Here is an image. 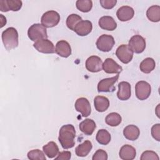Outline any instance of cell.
<instances>
[{
  "mask_svg": "<svg viewBox=\"0 0 160 160\" xmlns=\"http://www.w3.org/2000/svg\"><path fill=\"white\" fill-rule=\"evenodd\" d=\"M75 137L76 130L73 125L66 124L60 128L58 140L63 149H68L74 147Z\"/></svg>",
  "mask_w": 160,
  "mask_h": 160,
  "instance_id": "cell-1",
  "label": "cell"
},
{
  "mask_svg": "<svg viewBox=\"0 0 160 160\" xmlns=\"http://www.w3.org/2000/svg\"><path fill=\"white\" fill-rule=\"evenodd\" d=\"M2 40L7 50H11L17 48L19 42L17 30L13 27L7 28L2 33Z\"/></svg>",
  "mask_w": 160,
  "mask_h": 160,
  "instance_id": "cell-2",
  "label": "cell"
},
{
  "mask_svg": "<svg viewBox=\"0 0 160 160\" xmlns=\"http://www.w3.org/2000/svg\"><path fill=\"white\" fill-rule=\"evenodd\" d=\"M28 36L32 41H38L41 39H47L46 28L42 24H34L31 25L28 31Z\"/></svg>",
  "mask_w": 160,
  "mask_h": 160,
  "instance_id": "cell-3",
  "label": "cell"
},
{
  "mask_svg": "<svg viewBox=\"0 0 160 160\" xmlns=\"http://www.w3.org/2000/svg\"><path fill=\"white\" fill-rule=\"evenodd\" d=\"M60 21L59 14L53 10L48 11L44 12L41 19V24L45 28H52L58 25Z\"/></svg>",
  "mask_w": 160,
  "mask_h": 160,
  "instance_id": "cell-4",
  "label": "cell"
},
{
  "mask_svg": "<svg viewBox=\"0 0 160 160\" xmlns=\"http://www.w3.org/2000/svg\"><path fill=\"white\" fill-rule=\"evenodd\" d=\"M115 44L114 38L111 35L102 34L100 36L96 41L97 48L102 52H109Z\"/></svg>",
  "mask_w": 160,
  "mask_h": 160,
  "instance_id": "cell-5",
  "label": "cell"
},
{
  "mask_svg": "<svg viewBox=\"0 0 160 160\" xmlns=\"http://www.w3.org/2000/svg\"><path fill=\"white\" fill-rule=\"evenodd\" d=\"M136 96L139 100L143 101L148 99L151 92V85L146 81H138L135 86Z\"/></svg>",
  "mask_w": 160,
  "mask_h": 160,
  "instance_id": "cell-6",
  "label": "cell"
},
{
  "mask_svg": "<svg viewBox=\"0 0 160 160\" xmlns=\"http://www.w3.org/2000/svg\"><path fill=\"white\" fill-rule=\"evenodd\" d=\"M128 46L133 52L137 54L141 53L146 48L145 39L139 34L134 35L129 41Z\"/></svg>",
  "mask_w": 160,
  "mask_h": 160,
  "instance_id": "cell-7",
  "label": "cell"
},
{
  "mask_svg": "<svg viewBox=\"0 0 160 160\" xmlns=\"http://www.w3.org/2000/svg\"><path fill=\"white\" fill-rule=\"evenodd\" d=\"M119 74L114 77L105 78L101 80L98 84V91L99 92H113L116 88L114 86L115 82L119 78Z\"/></svg>",
  "mask_w": 160,
  "mask_h": 160,
  "instance_id": "cell-8",
  "label": "cell"
},
{
  "mask_svg": "<svg viewBox=\"0 0 160 160\" xmlns=\"http://www.w3.org/2000/svg\"><path fill=\"white\" fill-rule=\"evenodd\" d=\"M116 55L122 63L128 64L133 58V52L128 44H121L117 48Z\"/></svg>",
  "mask_w": 160,
  "mask_h": 160,
  "instance_id": "cell-9",
  "label": "cell"
},
{
  "mask_svg": "<svg viewBox=\"0 0 160 160\" xmlns=\"http://www.w3.org/2000/svg\"><path fill=\"white\" fill-rule=\"evenodd\" d=\"M34 48L39 52L44 54H52L55 52V48L53 43L48 39L39 40L33 44Z\"/></svg>",
  "mask_w": 160,
  "mask_h": 160,
  "instance_id": "cell-10",
  "label": "cell"
},
{
  "mask_svg": "<svg viewBox=\"0 0 160 160\" xmlns=\"http://www.w3.org/2000/svg\"><path fill=\"white\" fill-rule=\"evenodd\" d=\"M85 65L87 70L92 72H99L102 69V61L101 59L97 56L89 57L86 61Z\"/></svg>",
  "mask_w": 160,
  "mask_h": 160,
  "instance_id": "cell-11",
  "label": "cell"
},
{
  "mask_svg": "<svg viewBox=\"0 0 160 160\" xmlns=\"http://www.w3.org/2000/svg\"><path fill=\"white\" fill-rule=\"evenodd\" d=\"M74 107L76 110L82 114V117H88L91 114V104L85 98H78L75 102Z\"/></svg>",
  "mask_w": 160,
  "mask_h": 160,
  "instance_id": "cell-12",
  "label": "cell"
},
{
  "mask_svg": "<svg viewBox=\"0 0 160 160\" xmlns=\"http://www.w3.org/2000/svg\"><path fill=\"white\" fill-rule=\"evenodd\" d=\"M22 5V2L20 0H1L0 10L2 12L18 11L20 10Z\"/></svg>",
  "mask_w": 160,
  "mask_h": 160,
  "instance_id": "cell-13",
  "label": "cell"
},
{
  "mask_svg": "<svg viewBox=\"0 0 160 160\" xmlns=\"http://www.w3.org/2000/svg\"><path fill=\"white\" fill-rule=\"evenodd\" d=\"M92 29V22L89 20H82L79 22L74 28V31L80 36H85L89 34Z\"/></svg>",
  "mask_w": 160,
  "mask_h": 160,
  "instance_id": "cell-14",
  "label": "cell"
},
{
  "mask_svg": "<svg viewBox=\"0 0 160 160\" xmlns=\"http://www.w3.org/2000/svg\"><path fill=\"white\" fill-rule=\"evenodd\" d=\"M131 95V88L128 82L122 81L118 84L117 96L122 101H126L130 98Z\"/></svg>",
  "mask_w": 160,
  "mask_h": 160,
  "instance_id": "cell-15",
  "label": "cell"
},
{
  "mask_svg": "<svg viewBox=\"0 0 160 160\" xmlns=\"http://www.w3.org/2000/svg\"><path fill=\"white\" fill-rule=\"evenodd\" d=\"M102 69L108 74H119L122 71V68L112 58H107L102 64Z\"/></svg>",
  "mask_w": 160,
  "mask_h": 160,
  "instance_id": "cell-16",
  "label": "cell"
},
{
  "mask_svg": "<svg viewBox=\"0 0 160 160\" xmlns=\"http://www.w3.org/2000/svg\"><path fill=\"white\" fill-rule=\"evenodd\" d=\"M55 52L59 56L66 58L71 54V48L68 42L64 40H61L56 44Z\"/></svg>",
  "mask_w": 160,
  "mask_h": 160,
  "instance_id": "cell-17",
  "label": "cell"
},
{
  "mask_svg": "<svg viewBox=\"0 0 160 160\" xmlns=\"http://www.w3.org/2000/svg\"><path fill=\"white\" fill-rule=\"evenodd\" d=\"M134 14V9L128 6H121L116 12L118 18L121 21H127L133 18Z\"/></svg>",
  "mask_w": 160,
  "mask_h": 160,
  "instance_id": "cell-18",
  "label": "cell"
},
{
  "mask_svg": "<svg viewBox=\"0 0 160 160\" xmlns=\"http://www.w3.org/2000/svg\"><path fill=\"white\" fill-rule=\"evenodd\" d=\"M119 157L123 160H132L136 156V149L131 145L125 144L119 150Z\"/></svg>",
  "mask_w": 160,
  "mask_h": 160,
  "instance_id": "cell-19",
  "label": "cell"
},
{
  "mask_svg": "<svg viewBox=\"0 0 160 160\" xmlns=\"http://www.w3.org/2000/svg\"><path fill=\"white\" fill-rule=\"evenodd\" d=\"M99 27L105 30L114 31L117 28V23L112 17L104 16L101 17L98 21Z\"/></svg>",
  "mask_w": 160,
  "mask_h": 160,
  "instance_id": "cell-20",
  "label": "cell"
},
{
  "mask_svg": "<svg viewBox=\"0 0 160 160\" xmlns=\"http://www.w3.org/2000/svg\"><path fill=\"white\" fill-rule=\"evenodd\" d=\"M140 134L139 129L135 125L130 124L124 128L123 130L124 136L128 140L135 141L136 140Z\"/></svg>",
  "mask_w": 160,
  "mask_h": 160,
  "instance_id": "cell-21",
  "label": "cell"
},
{
  "mask_svg": "<svg viewBox=\"0 0 160 160\" xmlns=\"http://www.w3.org/2000/svg\"><path fill=\"white\" fill-rule=\"evenodd\" d=\"M79 129L85 135L91 136L94 131L96 125L95 122L91 119H86L81 122H80L79 126Z\"/></svg>",
  "mask_w": 160,
  "mask_h": 160,
  "instance_id": "cell-22",
  "label": "cell"
},
{
  "mask_svg": "<svg viewBox=\"0 0 160 160\" xmlns=\"http://www.w3.org/2000/svg\"><path fill=\"white\" fill-rule=\"evenodd\" d=\"M94 104L97 111L102 112L106 111L109 106V99L102 96H97L94 99Z\"/></svg>",
  "mask_w": 160,
  "mask_h": 160,
  "instance_id": "cell-23",
  "label": "cell"
},
{
  "mask_svg": "<svg viewBox=\"0 0 160 160\" xmlns=\"http://www.w3.org/2000/svg\"><path fill=\"white\" fill-rule=\"evenodd\" d=\"M92 148V145L91 142L89 140H86L76 148V154L79 157H85L90 152Z\"/></svg>",
  "mask_w": 160,
  "mask_h": 160,
  "instance_id": "cell-24",
  "label": "cell"
},
{
  "mask_svg": "<svg viewBox=\"0 0 160 160\" xmlns=\"http://www.w3.org/2000/svg\"><path fill=\"white\" fill-rule=\"evenodd\" d=\"M42 150L49 158H54L58 156L59 153V148L53 141H50L47 144L44 145L42 147Z\"/></svg>",
  "mask_w": 160,
  "mask_h": 160,
  "instance_id": "cell-25",
  "label": "cell"
},
{
  "mask_svg": "<svg viewBox=\"0 0 160 160\" xmlns=\"http://www.w3.org/2000/svg\"><path fill=\"white\" fill-rule=\"evenodd\" d=\"M146 16L149 20L152 22H159L160 21V6L153 5L149 7L146 12Z\"/></svg>",
  "mask_w": 160,
  "mask_h": 160,
  "instance_id": "cell-26",
  "label": "cell"
},
{
  "mask_svg": "<svg viewBox=\"0 0 160 160\" xmlns=\"http://www.w3.org/2000/svg\"><path fill=\"white\" fill-rule=\"evenodd\" d=\"M155 66L156 62L154 60L151 58H147L140 63L139 68L142 72L148 74L154 69Z\"/></svg>",
  "mask_w": 160,
  "mask_h": 160,
  "instance_id": "cell-27",
  "label": "cell"
},
{
  "mask_svg": "<svg viewBox=\"0 0 160 160\" xmlns=\"http://www.w3.org/2000/svg\"><path fill=\"white\" fill-rule=\"evenodd\" d=\"M111 134L106 129H102L98 131L96 136V141L102 145H107L111 141Z\"/></svg>",
  "mask_w": 160,
  "mask_h": 160,
  "instance_id": "cell-28",
  "label": "cell"
},
{
  "mask_svg": "<svg viewBox=\"0 0 160 160\" xmlns=\"http://www.w3.org/2000/svg\"><path fill=\"white\" fill-rule=\"evenodd\" d=\"M122 121V118L117 112H111L107 115L105 118L106 123L110 126H117Z\"/></svg>",
  "mask_w": 160,
  "mask_h": 160,
  "instance_id": "cell-29",
  "label": "cell"
},
{
  "mask_svg": "<svg viewBox=\"0 0 160 160\" xmlns=\"http://www.w3.org/2000/svg\"><path fill=\"white\" fill-rule=\"evenodd\" d=\"M78 10L83 12L90 11L92 8V2L91 0H78L76 2Z\"/></svg>",
  "mask_w": 160,
  "mask_h": 160,
  "instance_id": "cell-30",
  "label": "cell"
},
{
  "mask_svg": "<svg viewBox=\"0 0 160 160\" xmlns=\"http://www.w3.org/2000/svg\"><path fill=\"white\" fill-rule=\"evenodd\" d=\"M82 21L81 17L77 14H71L66 19V25L69 29L74 31L77 24Z\"/></svg>",
  "mask_w": 160,
  "mask_h": 160,
  "instance_id": "cell-31",
  "label": "cell"
},
{
  "mask_svg": "<svg viewBox=\"0 0 160 160\" xmlns=\"http://www.w3.org/2000/svg\"><path fill=\"white\" fill-rule=\"evenodd\" d=\"M28 158L31 160H46L44 154L39 149H33L29 151Z\"/></svg>",
  "mask_w": 160,
  "mask_h": 160,
  "instance_id": "cell-32",
  "label": "cell"
},
{
  "mask_svg": "<svg viewBox=\"0 0 160 160\" xmlns=\"http://www.w3.org/2000/svg\"><path fill=\"white\" fill-rule=\"evenodd\" d=\"M140 159L141 160H159V158L156 152L152 151H146L142 153Z\"/></svg>",
  "mask_w": 160,
  "mask_h": 160,
  "instance_id": "cell-33",
  "label": "cell"
},
{
  "mask_svg": "<svg viewBox=\"0 0 160 160\" xmlns=\"http://www.w3.org/2000/svg\"><path fill=\"white\" fill-rule=\"evenodd\" d=\"M92 160H107L108 154L102 149L97 150L92 158Z\"/></svg>",
  "mask_w": 160,
  "mask_h": 160,
  "instance_id": "cell-34",
  "label": "cell"
},
{
  "mask_svg": "<svg viewBox=\"0 0 160 160\" xmlns=\"http://www.w3.org/2000/svg\"><path fill=\"white\" fill-rule=\"evenodd\" d=\"M151 135L156 141H160V124H156L151 128Z\"/></svg>",
  "mask_w": 160,
  "mask_h": 160,
  "instance_id": "cell-35",
  "label": "cell"
},
{
  "mask_svg": "<svg viewBox=\"0 0 160 160\" xmlns=\"http://www.w3.org/2000/svg\"><path fill=\"white\" fill-rule=\"evenodd\" d=\"M100 4L101 6L106 9H110L113 8L116 2V0H100Z\"/></svg>",
  "mask_w": 160,
  "mask_h": 160,
  "instance_id": "cell-36",
  "label": "cell"
},
{
  "mask_svg": "<svg viewBox=\"0 0 160 160\" xmlns=\"http://www.w3.org/2000/svg\"><path fill=\"white\" fill-rule=\"evenodd\" d=\"M71 153L70 151H62L58 153V156L55 158L56 160H69L71 159Z\"/></svg>",
  "mask_w": 160,
  "mask_h": 160,
  "instance_id": "cell-37",
  "label": "cell"
},
{
  "mask_svg": "<svg viewBox=\"0 0 160 160\" xmlns=\"http://www.w3.org/2000/svg\"><path fill=\"white\" fill-rule=\"evenodd\" d=\"M0 18H1V28H2L6 24V18L2 14H0Z\"/></svg>",
  "mask_w": 160,
  "mask_h": 160,
  "instance_id": "cell-38",
  "label": "cell"
}]
</instances>
